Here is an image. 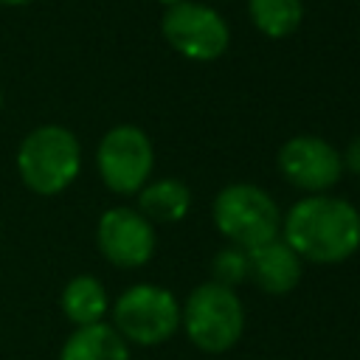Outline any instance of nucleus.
Wrapping results in <instances>:
<instances>
[{"mask_svg": "<svg viewBox=\"0 0 360 360\" xmlns=\"http://www.w3.org/2000/svg\"><path fill=\"white\" fill-rule=\"evenodd\" d=\"M180 326L186 338L205 354L233 349L245 332V307L236 290L205 281L188 292L180 307Z\"/></svg>", "mask_w": 360, "mask_h": 360, "instance_id": "2", "label": "nucleus"}, {"mask_svg": "<svg viewBox=\"0 0 360 360\" xmlns=\"http://www.w3.org/2000/svg\"><path fill=\"white\" fill-rule=\"evenodd\" d=\"M278 172L295 188L323 194L340 180L343 160L329 141L318 135H295L278 149Z\"/></svg>", "mask_w": 360, "mask_h": 360, "instance_id": "8", "label": "nucleus"}, {"mask_svg": "<svg viewBox=\"0 0 360 360\" xmlns=\"http://www.w3.org/2000/svg\"><path fill=\"white\" fill-rule=\"evenodd\" d=\"M112 329L138 346H158L180 329V301L158 284H135L112 304Z\"/></svg>", "mask_w": 360, "mask_h": 360, "instance_id": "5", "label": "nucleus"}, {"mask_svg": "<svg viewBox=\"0 0 360 360\" xmlns=\"http://www.w3.org/2000/svg\"><path fill=\"white\" fill-rule=\"evenodd\" d=\"M158 3H163V6H174V3H180V0H158Z\"/></svg>", "mask_w": 360, "mask_h": 360, "instance_id": "18", "label": "nucleus"}, {"mask_svg": "<svg viewBox=\"0 0 360 360\" xmlns=\"http://www.w3.org/2000/svg\"><path fill=\"white\" fill-rule=\"evenodd\" d=\"M191 208V191L183 180L163 177L155 183H146L138 191V211L149 222H177Z\"/></svg>", "mask_w": 360, "mask_h": 360, "instance_id": "12", "label": "nucleus"}, {"mask_svg": "<svg viewBox=\"0 0 360 360\" xmlns=\"http://www.w3.org/2000/svg\"><path fill=\"white\" fill-rule=\"evenodd\" d=\"M340 160H343V169H349L354 177H360V135L349 141V146L340 155Z\"/></svg>", "mask_w": 360, "mask_h": 360, "instance_id": "16", "label": "nucleus"}, {"mask_svg": "<svg viewBox=\"0 0 360 360\" xmlns=\"http://www.w3.org/2000/svg\"><path fill=\"white\" fill-rule=\"evenodd\" d=\"M211 217L217 231L242 250H253L281 236V211L276 200L253 183H231L219 188Z\"/></svg>", "mask_w": 360, "mask_h": 360, "instance_id": "4", "label": "nucleus"}, {"mask_svg": "<svg viewBox=\"0 0 360 360\" xmlns=\"http://www.w3.org/2000/svg\"><path fill=\"white\" fill-rule=\"evenodd\" d=\"M248 278L267 295H284L301 281V259L278 236L248 250Z\"/></svg>", "mask_w": 360, "mask_h": 360, "instance_id": "10", "label": "nucleus"}, {"mask_svg": "<svg viewBox=\"0 0 360 360\" xmlns=\"http://www.w3.org/2000/svg\"><path fill=\"white\" fill-rule=\"evenodd\" d=\"M17 169L34 194L51 197L65 191L82 169V149L76 135L59 124L31 129L17 149Z\"/></svg>", "mask_w": 360, "mask_h": 360, "instance_id": "3", "label": "nucleus"}, {"mask_svg": "<svg viewBox=\"0 0 360 360\" xmlns=\"http://www.w3.org/2000/svg\"><path fill=\"white\" fill-rule=\"evenodd\" d=\"M211 276L217 284H225V287H236L242 281H248V250L236 248V245H228L222 250L214 253V262H211Z\"/></svg>", "mask_w": 360, "mask_h": 360, "instance_id": "15", "label": "nucleus"}, {"mask_svg": "<svg viewBox=\"0 0 360 360\" xmlns=\"http://www.w3.org/2000/svg\"><path fill=\"white\" fill-rule=\"evenodd\" d=\"M96 166L104 186L115 194H138L155 166V149L149 135L135 124H118L104 132Z\"/></svg>", "mask_w": 360, "mask_h": 360, "instance_id": "7", "label": "nucleus"}, {"mask_svg": "<svg viewBox=\"0 0 360 360\" xmlns=\"http://www.w3.org/2000/svg\"><path fill=\"white\" fill-rule=\"evenodd\" d=\"M107 290L96 276H76L62 290V312L76 326L98 323L107 312Z\"/></svg>", "mask_w": 360, "mask_h": 360, "instance_id": "13", "label": "nucleus"}, {"mask_svg": "<svg viewBox=\"0 0 360 360\" xmlns=\"http://www.w3.org/2000/svg\"><path fill=\"white\" fill-rule=\"evenodd\" d=\"M281 239L301 262H346L360 248V211L343 197L307 194L281 214Z\"/></svg>", "mask_w": 360, "mask_h": 360, "instance_id": "1", "label": "nucleus"}, {"mask_svg": "<svg viewBox=\"0 0 360 360\" xmlns=\"http://www.w3.org/2000/svg\"><path fill=\"white\" fill-rule=\"evenodd\" d=\"M59 360H129L127 340L104 321L90 326H76L65 340Z\"/></svg>", "mask_w": 360, "mask_h": 360, "instance_id": "11", "label": "nucleus"}, {"mask_svg": "<svg viewBox=\"0 0 360 360\" xmlns=\"http://www.w3.org/2000/svg\"><path fill=\"white\" fill-rule=\"evenodd\" d=\"M31 0H0V6H25Z\"/></svg>", "mask_w": 360, "mask_h": 360, "instance_id": "17", "label": "nucleus"}, {"mask_svg": "<svg viewBox=\"0 0 360 360\" xmlns=\"http://www.w3.org/2000/svg\"><path fill=\"white\" fill-rule=\"evenodd\" d=\"M248 14L264 37L284 39L301 25L304 3L301 0H248Z\"/></svg>", "mask_w": 360, "mask_h": 360, "instance_id": "14", "label": "nucleus"}, {"mask_svg": "<svg viewBox=\"0 0 360 360\" xmlns=\"http://www.w3.org/2000/svg\"><path fill=\"white\" fill-rule=\"evenodd\" d=\"M160 34L180 56L191 62H214L228 51L231 42L225 17L217 8L194 0L166 6L160 17Z\"/></svg>", "mask_w": 360, "mask_h": 360, "instance_id": "6", "label": "nucleus"}, {"mask_svg": "<svg viewBox=\"0 0 360 360\" xmlns=\"http://www.w3.org/2000/svg\"><path fill=\"white\" fill-rule=\"evenodd\" d=\"M96 242L104 259L115 267H143L155 253V225L135 208L115 205L101 214Z\"/></svg>", "mask_w": 360, "mask_h": 360, "instance_id": "9", "label": "nucleus"}, {"mask_svg": "<svg viewBox=\"0 0 360 360\" xmlns=\"http://www.w3.org/2000/svg\"><path fill=\"white\" fill-rule=\"evenodd\" d=\"M0 110H3V93H0Z\"/></svg>", "mask_w": 360, "mask_h": 360, "instance_id": "19", "label": "nucleus"}]
</instances>
